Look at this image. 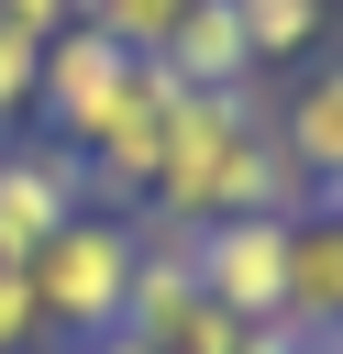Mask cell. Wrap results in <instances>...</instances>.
Listing matches in <instances>:
<instances>
[{
	"label": "cell",
	"instance_id": "cell-1",
	"mask_svg": "<svg viewBox=\"0 0 343 354\" xmlns=\"http://www.w3.org/2000/svg\"><path fill=\"white\" fill-rule=\"evenodd\" d=\"M310 199H321V188L288 166V144H277V88H266V77H254V88H177L144 221H177V232L243 221V210H288V221H299Z\"/></svg>",
	"mask_w": 343,
	"mask_h": 354
},
{
	"label": "cell",
	"instance_id": "cell-2",
	"mask_svg": "<svg viewBox=\"0 0 343 354\" xmlns=\"http://www.w3.org/2000/svg\"><path fill=\"white\" fill-rule=\"evenodd\" d=\"M133 266H144L133 210H77V221L33 254L44 343H100V332H122V310H133Z\"/></svg>",
	"mask_w": 343,
	"mask_h": 354
},
{
	"label": "cell",
	"instance_id": "cell-3",
	"mask_svg": "<svg viewBox=\"0 0 343 354\" xmlns=\"http://www.w3.org/2000/svg\"><path fill=\"white\" fill-rule=\"evenodd\" d=\"M133 77H144V55H122L111 33H89V22H66L55 44H44V66H33V122H44V144H66V155H89L111 122H122V100H133Z\"/></svg>",
	"mask_w": 343,
	"mask_h": 354
},
{
	"label": "cell",
	"instance_id": "cell-4",
	"mask_svg": "<svg viewBox=\"0 0 343 354\" xmlns=\"http://www.w3.org/2000/svg\"><path fill=\"white\" fill-rule=\"evenodd\" d=\"M199 288L232 321H288V210H243V221H199L188 232Z\"/></svg>",
	"mask_w": 343,
	"mask_h": 354
},
{
	"label": "cell",
	"instance_id": "cell-5",
	"mask_svg": "<svg viewBox=\"0 0 343 354\" xmlns=\"http://www.w3.org/2000/svg\"><path fill=\"white\" fill-rule=\"evenodd\" d=\"M89 210V166L66 144H0V266H33Z\"/></svg>",
	"mask_w": 343,
	"mask_h": 354
},
{
	"label": "cell",
	"instance_id": "cell-6",
	"mask_svg": "<svg viewBox=\"0 0 343 354\" xmlns=\"http://www.w3.org/2000/svg\"><path fill=\"white\" fill-rule=\"evenodd\" d=\"M277 144H288V166H299L310 188L343 177V55H310V66L277 88Z\"/></svg>",
	"mask_w": 343,
	"mask_h": 354
},
{
	"label": "cell",
	"instance_id": "cell-7",
	"mask_svg": "<svg viewBox=\"0 0 343 354\" xmlns=\"http://www.w3.org/2000/svg\"><path fill=\"white\" fill-rule=\"evenodd\" d=\"M288 332H343V221L321 199L288 221Z\"/></svg>",
	"mask_w": 343,
	"mask_h": 354
},
{
	"label": "cell",
	"instance_id": "cell-8",
	"mask_svg": "<svg viewBox=\"0 0 343 354\" xmlns=\"http://www.w3.org/2000/svg\"><path fill=\"white\" fill-rule=\"evenodd\" d=\"M177 88H254V55H243V22H232V0H199L177 33H166V55H155Z\"/></svg>",
	"mask_w": 343,
	"mask_h": 354
},
{
	"label": "cell",
	"instance_id": "cell-9",
	"mask_svg": "<svg viewBox=\"0 0 343 354\" xmlns=\"http://www.w3.org/2000/svg\"><path fill=\"white\" fill-rule=\"evenodd\" d=\"M232 22H243V55H254V77H277V66H310V55L332 44V0H232Z\"/></svg>",
	"mask_w": 343,
	"mask_h": 354
},
{
	"label": "cell",
	"instance_id": "cell-10",
	"mask_svg": "<svg viewBox=\"0 0 343 354\" xmlns=\"http://www.w3.org/2000/svg\"><path fill=\"white\" fill-rule=\"evenodd\" d=\"M188 11H199V0H77V22L111 33L122 55H166V33H177Z\"/></svg>",
	"mask_w": 343,
	"mask_h": 354
},
{
	"label": "cell",
	"instance_id": "cell-11",
	"mask_svg": "<svg viewBox=\"0 0 343 354\" xmlns=\"http://www.w3.org/2000/svg\"><path fill=\"white\" fill-rule=\"evenodd\" d=\"M33 66H44V44H22V33L0 22V144L33 122Z\"/></svg>",
	"mask_w": 343,
	"mask_h": 354
},
{
	"label": "cell",
	"instance_id": "cell-12",
	"mask_svg": "<svg viewBox=\"0 0 343 354\" xmlns=\"http://www.w3.org/2000/svg\"><path fill=\"white\" fill-rule=\"evenodd\" d=\"M0 354H44V310H33V266H0Z\"/></svg>",
	"mask_w": 343,
	"mask_h": 354
},
{
	"label": "cell",
	"instance_id": "cell-13",
	"mask_svg": "<svg viewBox=\"0 0 343 354\" xmlns=\"http://www.w3.org/2000/svg\"><path fill=\"white\" fill-rule=\"evenodd\" d=\"M0 22H11L22 44H55V33L77 22V0H0Z\"/></svg>",
	"mask_w": 343,
	"mask_h": 354
},
{
	"label": "cell",
	"instance_id": "cell-14",
	"mask_svg": "<svg viewBox=\"0 0 343 354\" xmlns=\"http://www.w3.org/2000/svg\"><path fill=\"white\" fill-rule=\"evenodd\" d=\"M277 354H332V343L321 332H277Z\"/></svg>",
	"mask_w": 343,
	"mask_h": 354
},
{
	"label": "cell",
	"instance_id": "cell-15",
	"mask_svg": "<svg viewBox=\"0 0 343 354\" xmlns=\"http://www.w3.org/2000/svg\"><path fill=\"white\" fill-rule=\"evenodd\" d=\"M321 210H332V221H343V177H332V188H321Z\"/></svg>",
	"mask_w": 343,
	"mask_h": 354
},
{
	"label": "cell",
	"instance_id": "cell-16",
	"mask_svg": "<svg viewBox=\"0 0 343 354\" xmlns=\"http://www.w3.org/2000/svg\"><path fill=\"white\" fill-rule=\"evenodd\" d=\"M321 343H332V354H343V332H321Z\"/></svg>",
	"mask_w": 343,
	"mask_h": 354
}]
</instances>
